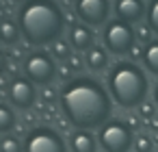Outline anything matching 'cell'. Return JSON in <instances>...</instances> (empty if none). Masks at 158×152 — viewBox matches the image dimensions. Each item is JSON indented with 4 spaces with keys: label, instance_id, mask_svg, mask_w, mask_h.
Masks as SVG:
<instances>
[{
    "label": "cell",
    "instance_id": "1",
    "mask_svg": "<svg viewBox=\"0 0 158 152\" xmlns=\"http://www.w3.org/2000/svg\"><path fill=\"white\" fill-rule=\"evenodd\" d=\"M61 109L78 128H95L110 115V98L106 89L89 76H78L61 89Z\"/></svg>",
    "mask_w": 158,
    "mask_h": 152
},
{
    "label": "cell",
    "instance_id": "2",
    "mask_svg": "<svg viewBox=\"0 0 158 152\" xmlns=\"http://www.w3.org/2000/svg\"><path fill=\"white\" fill-rule=\"evenodd\" d=\"M24 39L33 46H46L61 37L65 13L56 0H26L18 18Z\"/></svg>",
    "mask_w": 158,
    "mask_h": 152
},
{
    "label": "cell",
    "instance_id": "3",
    "mask_svg": "<svg viewBox=\"0 0 158 152\" xmlns=\"http://www.w3.org/2000/svg\"><path fill=\"white\" fill-rule=\"evenodd\" d=\"M108 89L113 100L123 109H134L143 104L147 96V76L145 72L130 61L117 63L108 76Z\"/></svg>",
    "mask_w": 158,
    "mask_h": 152
},
{
    "label": "cell",
    "instance_id": "4",
    "mask_svg": "<svg viewBox=\"0 0 158 152\" xmlns=\"http://www.w3.org/2000/svg\"><path fill=\"white\" fill-rule=\"evenodd\" d=\"M136 41V35H134V28L132 24L123 22V20H110L106 26H104V46L113 52V54H128L132 50Z\"/></svg>",
    "mask_w": 158,
    "mask_h": 152
},
{
    "label": "cell",
    "instance_id": "5",
    "mask_svg": "<svg viewBox=\"0 0 158 152\" xmlns=\"http://www.w3.org/2000/svg\"><path fill=\"white\" fill-rule=\"evenodd\" d=\"M100 143L106 152H128V148L134 143L132 139V130L128 128V124L123 122H108L102 126L100 130Z\"/></svg>",
    "mask_w": 158,
    "mask_h": 152
},
{
    "label": "cell",
    "instance_id": "6",
    "mask_svg": "<svg viewBox=\"0 0 158 152\" xmlns=\"http://www.w3.org/2000/svg\"><path fill=\"white\" fill-rule=\"evenodd\" d=\"M24 74L31 83H39V85H46L54 78L56 74V65H54V59L48 54V52H33L26 57L24 61Z\"/></svg>",
    "mask_w": 158,
    "mask_h": 152
},
{
    "label": "cell",
    "instance_id": "7",
    "mask_svg": "<svg viewBox=\"0 0 158 152\" xmlns=\"http://www.w3.org/2000/svg\"><path fill=\"white\" fill-rule=\"evenodd\" d=\"M74 7H76V15L80 18V22L87 26L106 24L108 13H110L108 0H76Z\"/></svg>",
    "mask_w": 158,
    "mask_h": 152
},
{
    "label": "cell",
    "instance_id": "8",
    "mask_svg": "<svg viewBox=\"0 0 158 152\" xmlns=\"http://www.w3.org/2000/svg\"><path fill=\"white\" fill-rule=\"evenodd\" d=\"M26 152H65V143L54 130L37 128L26 139Z\"/></svg>",
    "mask_w": 158,
    "mask_h": 152
},
{
    "label": "cell",
    "instance_id": "9",
    "mask_svg": "<svg viewBox=\"0 0 158 152\" xmlns=\"http://www.w3.org/2000/svg\"><path fill=\"white\" fill-rule=\"evenodd\" d=\"M9 98L13 106L18 109H28L35 102V87L28 78H15L9 87Z\"/></svg>",
    "mask_w": 158,
    "mask_h": 152
},
{
    "label": "cell",
    "instance_id": "10",
    "mask_svg": "<svg viewBox=\"0 0 158 152\" xmlns=\"http://www.w3.org/2000/svg\"><path fill=\"white\" fill-rule=\"evenodd\" d=\"M147 7L143 5V0H115V13L117 20H123L128 24H134L143 20Z\"/></svg>",
    "mask_w": 158,
    "mask_h": 152
},
{
    "label": "cell",
    "instance_id": "11",
    "mask_svg": "<svg viewBox=\"0 0 158 152\" xmlns=\"http://www.w3.org/2000/svg\"><path fill=\"white\" fill-rule=\"evenodd\" d=\"M69 41H72V46L76 50H85L87 52L89 48H93V31H91V26L74 24L72 31H69Z\"/></svg>",
    "mask_w": 158,
    "mask_h": 152
},
{
    "label": "cell",
    "instance_id": "12",
    "mask_svg": "<svg viewBox=\"0 0 158 152\" xmlns=\"http://www.w3.org/2000/svg\"><path fill=\"white\" fill-rule=\"evenodd\" d=\"M143 63L147 72L158 76V39H149L143 48Z\"/></svg>",
    "mask_w": 158,
    "mask_h": 152
},
{
    "label": "cell",
    "instance_id": "13",
    "mask_svg": "<svg viewBox=\"0 0 158 152\" xmlns=\"http://www.w3.org/2000/svg\"><path fill=\"white\" fill-rule=\"evenodd\" d=\"M72 150L74 152H95V139L87 130H78L72 137Z\"/></svg>",
    "mask_w": 158,
    "mask_h": 152
},
{
    "label": "cell",
    "instance_id": "14",
    "mask_svg": "<svg viewBox=\"0 0 158 152\" xmlns=\"http://www.w3.org/2000/svg\"><path fill=\"white\" fill-rule=\"evenodd\" d=\"M106 61H108V57H106V52L102 50V48H98V46H93V48H89L87 50V65L91 67V70H104L106 67Z\"/></svg>",
    "mask_w": 158,
    "mask_h": 152
},
{
    "label": "cell",
    "instance_id": "15",
    "mask_svg": "<svg viewBox=\"0 0 158 152\" xmlns=\"http://www.w3.org/2000/svg\"><path fill=\"white\" fill-rule=\"evenodd\" d=\"M20 24L11 22V20H5V22H0V39H2L5 44H15L18 37H20Z\"/></svg>",
    "mask_w": 158,
    "mask_h": 152
},
{
    "label": "cell",
    "instance_id": "16",
    "mask_svg": "<svg viewBox=\"0 0 158 152\" xmlns=\"http://www.w3.org/2000/svg\"><path fill=\"white\" fill-rule=\"evenodd\" d=\"M13 124H15V113H13V109H9L7 104H0V132L11 130Z\"/></svg>",
    "mask_w": 158,
    "mask_h": 152
},
{
    "label": "cell",
    "instance_id": "17",
    "mask_svg": "<svg viewBox=\"0 0 158 152\" xmlns=\"http://www.w3.org/2000/svg\"><path fill=\"white\" fill-rule=\"evenodd\" d=\"M145 18H147V28L158 35V0H152V2L147 5Z\"/></svg>",
    "mask_w": 158,
    "mask_h": 152
},
{
    "label": "cell",
    "instance_id": "18",
    "mask_svg": "<svg viewBox=\"0 0 158 152\" xmlns=\"http://www.w3.org/2000/svg\"><path fill=\"white\" fill-rule=\"evenodd\" d=\"M0 152H22L20 150V141L13 139V137L2 139V143H0Z\"/></svg>",
    "mask_w": 158,
    "mask_h": 152
},
{
    "label": "cell",
    "instance_id": "19",
    "mask_svg": "<svg viewBox=\"0 0 158 152\" xmlns=\"http://www.w3.org/2000/svg\"><path fill=\"white\" fill-rule=\"evenodd\" d=\"M134 148H136V152H152V139L141 135L134 139Z\"/></svg>",
    "mask_w": 158,
    "mask_h": 152
},
{
    "label": "cell",
    "instance_id": "20",
    "mask_svg": "<svg viewBox=\"0 0 158 152\" xmlns=\"http://www.w3.org/2000/svg\"><path fill=\"white\" fill-rule=\"evenodd\" d=\"M5 67H7V59H5V54L0 52V74L5 72Z\"/></svg>",
    "mask_w": 158,
    "mask_h": 152
},
{
    "label": "cell",
    "instance_id": "21",
    "mask_svg": "<svg viewBox=\"0 0 158 152\" xmlns=\"http://www.w3.org/2000/svg\"><path fill=\"white\" fill-rule=\"evenodd\" d=\"M154 102H156V106H158V85L154 87Z\"/></svg>",
    "mask_w": 158,
    "mask_h": 152
}]
</instances>
